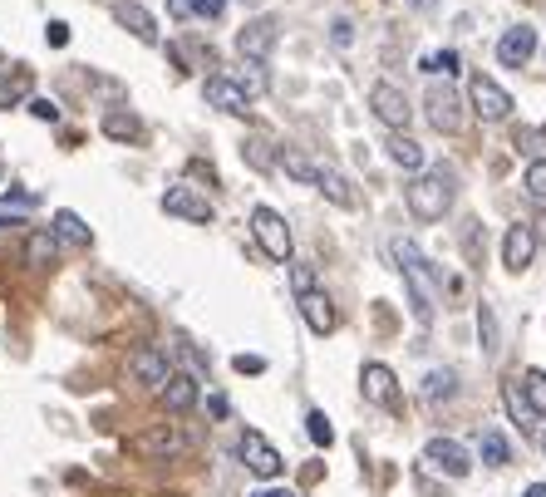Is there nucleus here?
<instances>
[{
    "label": "nucleus",
    "mask_w": 546,
    "mask_h": 497,
    "mask_svg": "<svg viewBox=\"0 0 546 497\" xmlns=\"http://www.w3.org/2000/svg\"><path fill=\"white\" fill-rule=\"evenodd\" d=\"M360 389H364V399L369 404H379V409H389L394 399H399V384H394V370L389 365H364V374H360Z\"/></svg>",
    "instance_id": "17"
},
{
    "label": "nucleus",
    "mask_w": 546,
    "mask_h": 497,
    "mask_svg": "<svg viewBox=\"0 0 546 497\" xmlns=\"http://www.w3.org/2000/svg\"><path fill=\"white\" fill-rule=\"evenodd\" d=\"M158 399H163L168 414H187V409L197 404V379H192V374H173V379L158 389Z\"/></svg>",
    "instance_id": "21"
},
{
    "label": "nucleus",
    "mask_w": 546,
    "mask_h": 497,
    "mask_svg": "<svg viewBox=\"0 0 546 497\" xmlns=\"http://www.w3.org/2000/svg\"><path fill=\"white\" fill-rule=\"evenodd\" d=\"M537 242H542V247H546V217H542V227H537Z\"/></svg>",
    "instance_id": "48"
},
{
    "label": "nucleus",
    "mask_w": 546,
    "mask_h": 497,
    "mask_svg": "<svg viewBox=\"0 0 546 497\" xmlns=\"http://www.w3.org/2000/svg\"><path fill=\"white\" fill-rule=\"evenodd\" d=\"M237 453H242L246 473H256L261 483H276V478H281V468H286V458H281L266 438L256 434V429H246V434L237 438Z\"/></svg>",
    "instance_id": "7"
},
{
    "label": "nucleus",
    "mask_w": 546,
    "mask_h": 497,
    "mask_svg": "<svg viewBox=\"0 0 546 497\" xmlns=\"http://www.w3.org/2000/svg\"><path fill=\"white\" fill-rule=\"evenodd\" d=\"M232 365H237V374H266V360H261V355H237Z\"/></svg>",
    "instance_id": "41"
},
{
    "label": "nucleus",
    "mask_w": 546,
    "mask_h": 497,
    "mask_svg": "<svg viewBox=\"0 0 546 497\" xmlns=\"http://www.w3.org/2000/svg\"><path fill=\"white\" fill-rule=\"evenodd\" d=\"M128 374H133L138 384H148V389H163V384L173 379V365H168V355H163V350L138 345V350L128 355Z\"/></svg>",
    "instance_id": "13"
},
{
    "label": "nucleus",
    "mask_w": 546,
    "mask_h": 497,
    "mask_svg": "<svg viewBox=\"0 0 546 497\" xmlns=\"http://www.w3.org/2000/svg\"><path fill=\"white\" fill-rule=\"evenodd\" d=\"M355 40V30H350V20H335V45H350Z\"/></svg>",
    "instance_id": "45"
},
{
    "label": "nucleus",
    "mask_w": 546,
    "mask_h": 497,
    "mask_svg": "<svg viewBox=\"0 0 546 497\" xmlns=\"http://www.w3.org/2000/svg\"><path fill=\"white\" fill-rule=\"evenodd\" d=\"M276 50V20L271 15H256V20H246L242 30H237V55L242 60H261Z\"/></svg>",
    "instance_id": "12"
},
{
    "label": "nucleus",
    "mask_w": 546,
    "mask_h": 497,
    "mask_svg": "<svg viewBox=\"0 0 546 497\" xmlns=\"http://www.w3.org/2000/svg\"><path fill=\"white\" fill-rule=\"evenodd\" d=\"M222 10H227V0H192L197 20H222Z\"/></svg>",
    "instance_id": "39"
},
{
    "label": "nucleus",
    "mask_w": 546,
    "mask_h": 497,
    "mask_svg": "<svg viewBox=\"0 0 546 497\" xmlns=\"http://www.w3.org/2000/svg\"><path fill=\"white\" fill-rule=\"evenodd\" d=\"M424 114H428V124L438 128V133H458V128H463V99H458V89H453L448 79L428 89Z\"/></svg>",
    "instance_id": "8"
},
{
    "label": "nucleus",
    "mask_w": 546,
    "mask_h": 497,
    "mask_svg": "<svg viewBox=\"0 0 546 497\" xmlns=\"http://www.w3.org/2000/svg\"><path fill=\"white\" fill-rule=\"evenodd\" d=\"M242 5H256V0H242Z\"/></svg>",
    "instance_id": "50"
},
{
    "label": "nucleus",
    "mask_w": 546,
    "mask_h": 497,
    "mask_svg": "<svg viewBox=\"0 0 546 497\" xmlns=\"http://www.w3.org/2000/svg\"><path fill=\"white\" fill-rule=\"evenodd\" d=\"M542 453H546V434H542Z\"/></svg>",
    "instance_id": "49"
},
{
    "label": "nucleus",
    "mask_w": 546,
    "mask_h": 497,
    "mask_svg": "<svg viewBox=\"0 0 546 497\" xmlns=\"http://www.w3.org/2000/svg\"><path fill=\"white\" fill-rule=\"evenodd\" d=\"M389 256L404 271V286H409V301H414V320L428 325L433 320V301H438V271L424 261V251L414 247V242H404V237L389 242Z\"/></svg>",
    "instance_id": "1"
},
{
    "label": "nucleus",
    "mask_w": 546,
    "mask_h": 497,
    "mask_svg": "<svg viewBox=\"0 0 546 497\" xmlns=\"http://www.w3.org/2000/svg\"><path fill=\"white\" fill-rule=\"evenodd\" d=\"M522 497H546V483H532V488H527Z\"/></svg>",
    "instance_id": "47"
},
{
    "label": "nucleus",
    "mask_w": 546,
    "mask_h": 497,
    "mask_svg": "<svg viewBox=\"0 0 546 497\" xmlns=\"http://www.w3.org/2000/svg\"><path fill=\"white\" fill-rule=\"evenodd\" d=\"M522 187H527V197H532L537 207H546V158H532V163H527Z\"/></svg>",
    "instance_id": "32"
},
{
    "label": "nucleus",
    "mask_w": 546,
    "mask_h": 497,
    "mask_svg": "<svg viewBox=\"0 0 546 497\" xmlns=\"http://www.w3.org/2000/svg\"><path fill=\"white\" fill-rule=\"evenodd\" d=\"M242 158L251 163V168H271V163H281V153H271V143H266V138H251V143H242Z\"/></svg>",
    "instance_id": "35"
},
{
    "label": "nucleus",
    "mask_w": 546,
    "mask_h": 497,
    "mask_svg": "<svg viewBox=\"0 0 546 497\" xmlns=\"http://www.w3.org/2000/svg\"><path fill=\"white\" fill-rule=\"evenodd\" d=\"M202 99H207L212 109L232 114V119H246V114H251V94H246L232 74H212V79L202 84Z\"/></svg>",
    "instance_id": "10"
},
{
    "label": "nucleus",
    "mask_w": 546,
    "mask_h": 497,
    "mask_svg": "<svg viewBox=\"0 0 546 497\" xmlns=\"http://www.w3.org/2000/svg\"><path fill=\"white\" fill-rule=\"evenodd\" d=\"M207 409H212L217 419H227V394H207Z\"/></svg>",
    "instance_id": "46"
},
{
    "label": "nucleus",
    "mask_w": 546,
    "mask_h": 497,
    "mask_svg": "<svg viewBox=\"0 0 546 497\" xmlns=\"http://www.w3.org/2000/svg\"><path fill=\"white\" fill-rule=\"evenodd\" d=\"M114 20H119L133 40H143V45H158V40H163V35H158V20H153L138 0H119V5H114Z\"/></svg>",
    "instance_id": "16"
},
{
    "label": "nucleus",
    "mask_w": 546,
    "mask_h": 497,
    "mask_svg": "<svg viewBox=\"0 0 546 497\" xmlns=\"http://www.w3.org/2000/svg\"><path fill=\"white\" fill-rule=\"evenodd\" d=\"M305 434H310L315 448H330V443H335V429H330L325 409H310V414H305Z\"/></svg>",
    "instance_id": "33"
},
{
    "label": "nucleus",
    "mask_w": 546,
    "mask_h": 497,
    "mask_svg": "<svg viewBox=\"0 0 546 497\" xmlns=\"http://www.w3.org/2000/svg\"><path fill=\"white\" fill-rule=\"evenodd\" d=\"M448 399H458V374H453V370H433L424 379V404H428V409H438V404H448Z\"/></svg>",
    "instance_id": "23"
},
{
    "label": "nucleus",
    "mask_w": 546,
    "mask_h": 497,
    "mask_svg": "<svg viewBox=\"0 0 546 497\" xmlns=\"http://www.w3.org/2000/svg\"><path fill=\"white\" fill-rule=\"evenodd\" d=\"M178 360L187 365V374H192V379H207V370H202V355H197L187 340H178Z\"/></svg>",
    "instance_id": "38"
},
{
    "label": "nucleus",
    "mask_w": 546,
    "mask_h": 497,
    "mask_svg": "<svg viewBox=\"0 0 546 497\" xmlns=\"http://www.w3.org/2000/svg\"><path fill=\"white\" fill-rule=\"evenodd\" d=\"M232 79L242 84L246 94H261V89H266V74H261V60H242V69H237Z\"/></svg>",
    "instance_id": "36"
},
{
    "label": "nucleus",
    "mask_w": 546,
    "mask_h": 497,
    "mask_svg": "<svg viewBox=\"0 0 546 497\" xmlns=\"http://www.w3.org/2000/svg\"><path fill=\"white\" fill-rule=\"evenodd\" d=\"M468 99H473V114H478L483 124H502V119H512V104H517V99H512L492 74H473Z\"/></svg>",
    "instance_id": "5"
},
{
    "label": "nucleus",
    "mask_w": 546,
    "mask_h": 497,
    "mask_svg": "<svg viewBox=\"0 0 546 497\" xmlns=\"http://www.w3.org/2000/svg\"><path fill=\"white\" fill-rule=\"evenodd\" d=\"M389 158H394L399 168H409V173H419V168H424V148H419L414 138H404V133L389 143Z\"/></svg>",
    "instance_id": "29"
},
{
    "label": "nucleus",
    "mask_w": 546,
    "mask_h": 497,
    "mask_svg": "<svg viewBox=\"0 0 546 497\" xmlns=\"http://www.w3.org/2000/svg\"><path fill=\"white\" fill-rule=\"evenodd\" d=\"M251 497H296V488H281V483H261Z\"/></svg>",
    "instance_id": "43"
},
{
    "label": "nucleus",
    "mask_w": 546,
    "mask_h": 497,
    "mask_svg": "<svg viewBox=\"0 0 546 497\" xmlns=\"http://www.w3.org/2000/svg\"><path fill=\"white\" fill-rule=\"evenodd\" d=\"M291 286H296V296L315 291V271H310L305 261H291Z\"/></svg>",
    "instance_id": "37"
},
{
    "label": "nucleus",
    "mask_w": 546,
    "mask_h": 497,
    "mask_svg": "<svg viewBox=\"0 0 546 497\" xmlns=\"http://www.w3.org/2000/svg\"><path fill=\"white\" fill-rule=\"evenodd\" d=\"M478 345H483V355L487 360H497V315H492V306L487 301H478Z\"/></svg>",
    "instance_id": "28"
},
{
    "label": "nucleus",
    "mask_w": 546,
    "mask_h": 497,
    "mask_svg": "<svg viewBox=\"0 0 546 497\" xmlns=\"http://www.w3.org/2000/svg\"><path fill=\"white\" fill-rule=\"evenodd\" d=\"M128 448L138 453V458H182V453H192V434H182L173 419H163V424H153V429H143V434L128 438Z\"/></svg>",
    "instance_id": "3"
},
{
    "label": "nucleus",
    "mask_w": 546,
    "mask_h": 497,
    "mask_svg": "<svg viewBox=\"0 0 546 497\" xmlns=\"http://www.w3.org/2000/svg\"><path fill=\"white\" fill-rule=\"evenodd\" d=\"M45 40H50L55 50H64V45H69V25H64V20H50V30H45Z\"/></svg>",
    "instance_id": "42"
},
{
    "label": "nucleus",
    "mask_w": 546,
    "mask_h": 497,
    "mask_svg": "<svg viewBox=\"0 0 546 497\" xmlns=\"http://www.w3.org/2000/svg\"><path fill=\"white\" fill-rule=\"evenodd\" d=\"M537 45H542V40H537V30H532V25H512V30L497 40V64L522 69V64L537 55Z\"/></svg>",
    "instance_id": "15"
},
{
    "label": "nucleus",
    "mask_w": 546,
    "mask_h": 497,
    "mask_svg": "<svg viewBox=\"0 0 546 497\" xmlns=\"http://www.w3.org/2000/svg\"><path fill=\"white\" fill-rule=\"evenodd\" d=\"M55 256H60V237L55 232H30L25 237V261L30 266H50Z\"/></svg>",
    "instance_id": "25"
},
{
    "label": "nucleus",
    "mask_w": 546,
    "mask_h": 497,
    "mask_svg": "<svg viewBox=\"0 0 546 497\" xmlns=\"http://www.w3.org/2000/svg\"><path fill=\"white\" fill-rule=\"evenodd\" d=\"M522 379V394L532 399V409L546 419V370H527V374H517Z\"/></svg>",
    "instance_id": "31"
},
{
    "label": "nucleus",
    "mask_w": 546,
    "mask_h": 497,
    "mask_svg": "<svg viewBox=\"0 0 546 497\" xmlns=\"http://www.w3.org/2000/svg\"><path fill=\"white\" fill-rule=\"evenodd\" d=\"M30 114L45 119V124H55V119H60V104H50V99H30Z\"/></svg>",
    "instance_id": "40"
},
{
    "label": "nucleus",
    "mask_w": 546,
    "mask_h": 497,
    "mask_svg": "<svg viewBox=\"0 0 546 497\" xmlns=\"http://www.w3.org/2000/svg\"><path fill=\"white\" fill-rule=\"evenodd\" d=\"M315 187L335 202V207H355L360 197H355V187H350V178L340 173V168H320V178H315Z\"/></svg>",
    "instance_id": "22"
},
{
    "label": "nucleus",
    "mask_w": 546,
    "mask_h": 497,
    "mask_svg": "<svg viewBox=\"0 0 546 497\" xmlns=\"http://www.w3.org/2000/svg\"><path fill=\"white\" fill-rule=\"evenodd\" d=\"M448 207H453V173L448 168H428L409 183V212L419 222H438Z\"/></svg>",
    "instance_id": "2"
},
{
    "label": "nucleus",
    "mask_w": 546,
    "mask_h": 497,
    "mask_svg": "<svg viewBox=\"0 0 546 497\" xmlns=\"http://www.w3.org/2000/svg\"><path fill=\"white\" fill-rule=\"evenodd\" d=\"M419 69H424V74H443V79H448V74H458V50H428L424 60H419Z\"/></svg>",
    "instance_id": "34"
},
{
    "label": "nucleus",
    "mask_w": 546,
    "mask_h": 497,
    "mask_svg": "<svg viewBox=\"0 0 546 497\" xmlns=\"http://www.w3.org/2000/svg\"><path fill=\"white\" fill-rule=\"evenodd\" d=\"M369 109H374V119L384 128H409V119H414V104H409V94L399 89V84H389V79H379L374 89H369Z\"/></svg>",
    "instance_id": "6"
},
{
    "label": "nucleus",
    "mask_w": 546,
    "mask_h": 497,
    "mask_svg": "<svg viewBox=\"0 0 546 497\" xmlns=\"http://www.w3.org/2000/svg\"><path fill=\"white\" fill-rule=\"evenodd\" d=\"M301 301V315H305V325L315 330V335H330L335 325H340V315H335V306H330V296L315 286V291H305V296H296Z\"/></svg>",
    "instance_id": "18"
},
{
    "label": "nucleus",
    "mask_w": 546,
    "mask_h": 497,
    "mask_svg": "<svg viewBox=\"0 0 546 497\" xmlns=\"http://www.w3.org/2000/svg\"><path fill=\"white\" fill-rule=\"evenodd\" d=\"M104 133H109V138H119V143H143V138H148V133H143V124H138L133 114H123V109L104 114Z\"/></svg>",
    "instance_id": "26"
},
{
    "label": "nucleus",
    "mask_w": 546,
    "mask_h": 497,
    "mask_svg": "<svg viewBox=\"0 0 546 497\" xmlns=\"http://www.w3.org/2000/svg\"><path fill=\"white\" fill-rule=\"evenodd\" d=\"M251 237L271 261H291V227L276 207H251Z\"/></svg>",
    "instance_id": "4"
},
{
    "label": "nucleus",
    "mask_w": 546,
    "mask_h": 497,
    "mask_svg": "<svg viewBox=\"0 0 546 497\" xmlns=\"http://www.w3.org/2000/svg\"><path fill=\"white\" fill-rule=\"evenodd\" d=\"M424 463L428 468H438L443 478H468V473H473V458H468V448H463L458 438H428Z\"/></svg>",
    "instance_id": "9"
},
{
    "label": "nucleus",
    "mask_w": 546,
    "mask_h": 497,
    "mask_svg": "<svg viewBox=\"0 0 546 497\" xmlns=\"http://www.w3.org/2000/svg\"><path fill=\"white\" fill-rule=\"evenodd\" d=\"M502 404H507V414H512V424H517L522 434L537 429V409H532V399L522 394V379H507V384H502Z\"/></svg>",
    "instance_id": "19"
},
{
    "label": "nucleus",
    "mask_w": 546,
    "mask_h": 497,
    "mask_svg": "<svg viewBox=\"0 0 546 497\" xmlns=\"http://www.w3.org/2000/svg\"><path fill=\"white\" fill-rule=\"evenodd\" d=\"M281 168H286L296 183H315V178H320V168H315L305 153H296V148H281Z\"/></svg>",
    "instance_id": "30"
},
{
    "label": "nucleus",
    "mask_w": 546,
    "mask_h": 497,
    "mask_svg": "<svg viewBox=\"0 0 546 497\" xmlns=\"http://www.w3.org/2000/svg\"><path fill=\"white\" fill-rule=\"evenodd\" d=\"M537 247H542V242H537V227H532V222H512V227H507V237H502V266L522 276V271L532 266Z\"/></svg>",
    "instance_id": "11"
},
{
    "label": "nucleus",
    "mask_w": 546,
    "mask_h": 497,
    "mask_svg": "<svg viewBox=\"0 0 546 497\" xmlns=\"http://www.w3.org/2000/svg\"><path fill=\"white\" fill-rule=\"evenodd\" d=\"M15 104H30V74L25 69L0 74V109H15Z\"/></svg>",
    "instance_id": "27"
},
{
    "label": "nucleus",
    "mask_w": 546,
    "mask_h": 497,
    "mask_svg": "<svg viewBox=\"0 0 546 497\" xmlns=\"http://www.w3.org/2000/svg\"><path fill=\"white\" fill-rule=\"evenodd\" d=\"M50 232L60 237V242H69V247H94V232H89V222L79 217V212H69V207H60L55 212V222H50Z\"/></svg>",
    "instance_id": "20"
},
{
    "label": "nucleus",
    "mask_w": 546,
    "mask_h": 497,
    "mask_svg": "<svg viewBox=\"0 0 546 497\" xmlns=\"http://www.w3.org/2000/svg\"><path fill=\"white\" fill-rule=\"evenodd\" d=\"M163 212H168V217H182V222H197V227H207V222L217 217L212 202L197 197L192 187H168V192H163Z\"/></svg>",
    "instance_id": "14"
},
{
    "label": "nucleus",
    "mask_w": 546,
    "mask_h": 497,
    "mask_svg": "<svg viewBox=\"0 0 546 497\" xmlns=\"http://www.w3.org/2000/svg\"><path fill=\"white\" fill-rule=\"evenodd\" d=\"M168 15H173V20H187V15H192V0H168Z\"/></svg>",
    "instance_id": "44"
},
{
    "label": "nucleus",
    "mask_w": 546,
    "mask_h": 497,
    "mask_svg": "<svg viewBox=\"0 0 546 497\" xmlns=\"http://www.w3.org/2000/svg\"><path fill=\"white\" fill-rule=\"evenodd\" d=\"M478 458H483L487 468H507V463H512V443L497 434V429H483V438H478Z\"/></svg>",
    "instance_id": "24"
}]
</instances>
